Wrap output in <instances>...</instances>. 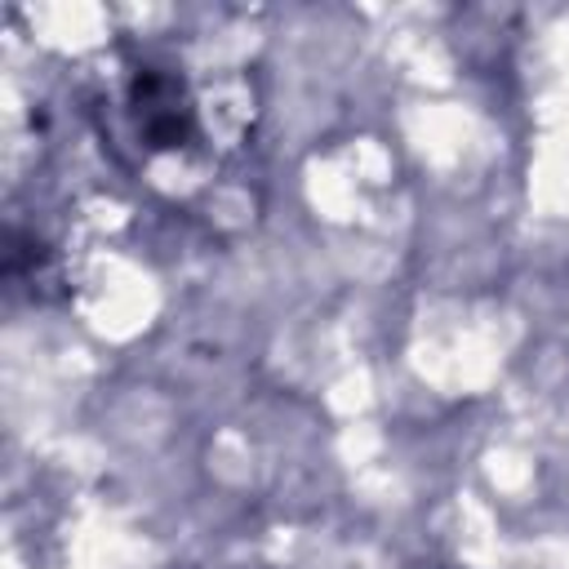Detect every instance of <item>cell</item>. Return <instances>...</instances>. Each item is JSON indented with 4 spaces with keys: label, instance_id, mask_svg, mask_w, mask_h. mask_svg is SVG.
Instances as JSON below:
<instances>
[{
    "label": "cell",
    "instance_id": "cell-1",
    "mask_svg": "<svg viewBox=\"0 0 569 569\" xmlns=\"http://www.w3.org/2000/svg\"><path fill=\"white\" fill-rule=\"evenodd\" d=\"M133 102H138V124L151 147H178L191 138V107H187L178 80L147 71L133 84Z\"/></svg>",
    "mask_w": 569,
    "mask_h": 569
}]
</instances>
